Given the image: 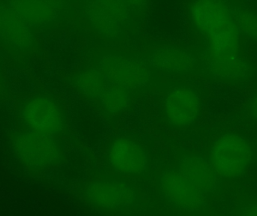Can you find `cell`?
<instances>
[{
    "instance_id": "6da1fadb",
    "label": "cell",
    "mask_w": 257,
    "mask_h": 216,
    "mask_svg": "<svg viewBox=\"0 0 257 216\" xmlns=\"http://www.w3.org/2000/svg\"><path fill=\"white\" fill-rule=\"evenodd\" d=\"M189 15L203 36L214 73L226 79L241 78L247 71L240 53L239 30L227 5L216 0L190 3Z\"/></svg>"
},
{
    "instance_id": "7a4b0ae2",
    "label": "cell",
    "mask_w": 257,
    "mask_h": 216,
    "mask_svg": "<svg viewBox=\"0 0 257 216\" xmlns=\"http://www.w3.org/2000/svg\"><path fill=\"white\" fill-rule=\"evenodd\" d=\"M93 68L133 95L149 89L155 78V71L142 55L119 50L99 51L93 58Z\"/></svg>"
},
{
    "instance_id": "3957f363",
    "label": "cell",
    "mask_w": 257,
    "mask_h": 216,
    "mask_svg": "<svg viewBox=\"0 0 257 216\" xmlns=\"http://www.w3.org/2000/svg\"><path fill=\"white\" fill-rule=\"evenodd\" d=\"M134 1L96 0L80 2V15L84 22L100 37L120 42L127 36L140 6Z\"/></svg>"
},
{
    "instance_id": "277c9868",
    "label": "cell",
    "mask_w": 257,
    "mask_h": 216,
    "mask_svg": "<svg viewBox=\"0 0 257 216\" xmlns=\"http://www.w3.org/2000/svg\"><path fill=\"white\" fill-rule=\"evenodd\" d=\"M17 161L32 173H40L55 167L63 159L64 147L58 137L30 130L15 133L9 141Z\"/></svg>"
},
{
    "instance_id": "5b68a950",
    "label": "cell",
    "mask_w": 257,
    "mask_h": 216,
    "mask_svg": "<svg viewBox=\"0 0 257 216\" xmlns=\"http://www.w3.org/2000/svg\"><path fill=\"white\" fill-rule=\"evenodd\" d=\"M81 196L93 209L108 214H121L139 204V190L133 184L117 178L105 177L87 184Z\"/></svg>"
},
{
    "instance_id": "8992f818",
    "label": "cell",
    "mask_w": 257,
    "mask_h": 216,
    "mask_svg": "<svg viewBox=\"0 0 257 216\" xmlns=\"http://www.w3.org/2000/svg\"><path fill=\"white\" fill-rule=\"evenodd\" d=\"M252 157V147L247 139L238 133L229 132L213 143L208 161L217 176L232 179L247 172Z\"/></svg>"
},
{
    "instance_id": "52a82bcc",
    "label": "cell",
    "mask_w": 257,
    "mask_h": 216,
    "mask_svg": "<svg viewBox=\"0 0 257 216\" xmlns=\"http://www.w3.org/2000/svg\"><path fill=\"white\" fill-rule=\"evenodd\" d=\"M74 84L83 96L97 104L108 114L121 113L132 102L131 93L111 82L93 68L78 72Z\"/></svg>"
},
{
    "instance_id": "ba28073f",
    "label": "cell",
    "mask_w": 257,
    "mask_h": 216,
    "mask_svg": "<svg viewBox=\"0 0 257 216\" xmlns=\"http://www.w3.org/2000/svg\"><path fill=\"white\" fill-rule=\"evenodd\" d=\"M162 198L181 212L193 213L203 207L207 196L176 167L163 170L156 181Z\"/></svg>"
},
{
    "instance_id": "9c48e42d",
    "label": "cell",
    "mask_w": 257,
    "mask_h": 216,
    "mask_svg": "<svg viewBox=\"0 0 257 216\" xmlns=\"http://www.w3.org/2000/svg\"><path fill=\"white\" fill-rule=\"evenodd\" d=\"M21 116L27 129L44 135L58 137L66 126L63 108L48 96H35L26 102Z\"/></svg>"
},
{
    "instance_id": "30bf717a",
    "label": "cell",
    "mask_w": 257,
    "mask_h": 216,
    "mask_svg": "<svg viewBox=\"0 0 257 216\" xmlns=\"http://www.w3.org/2000/svg\"><path fill=\"white\" fill-rule=\"evenodd\" d=\"M107 161L113 171L128 177H140L149 170L146 151L128 137H117L111 142L107 150Z\"/></svg>"
},
{
    "instance_id": "8fae6325",
    "label": "cell",
    "mask_w": 257,
    "mask_h": 216,
    "mask_svg": "<svg viewBox=\"0 0 257 216\" xmlns=\"http://www.w3.org/2000/svg\"><path fill=\"white\" fill-rule=\"evenodd\" d=\"M166 122L175 128H182L195 122L201 110L197 93L187 86H178L171 90L163 103Z\"/></svg>"
},
{
    "instance_id": "7c38bea8",
    "label": "cell",
    "mask_w": 257,
    "mask_h": 216,
    "mask_svg": "<svg viewBox=\"0 0 257 216\" xmlns=\"http://www.w3.org/2000/svg\"><path fill=\"white\" fill-rule=\"evenodd\" d=\"M177 169L208 197L216 190L218 176L208 160L200 155L184 153L178 157Z\"/></svg>"
},
{
    "instance_id": "4fadbf2b",
    "label": "cell",
    "mask_w": 257,
    "mask_h": 216,
    "mask_svg": "<svg viewBox=\"0 0 257 216\" xmlns=\"http://www.w3.org/2000/svg\"><path fill=\"white\" fill-rule=\"evenodd\" d=\"M142 56L153 70L170 75L188 73L193 65V60L188 53L175 47L154 48Z\"/></svg>"
},
{
    "instance_id": "5bb4252c",
    "label": "cell",
    "mask_w": 257,
    "mask_h": 216,
    "mask_svg": "<svg viewBox=\"0 0 257 216\" xmlns=\"http://www.w3.org/2000/svg\"><path fill=\"white\" fill-rule=\"evenodd\" d=\"M239 216H257V200L244 203L240 209Z\"/></svg>"
},
{
    "instance_id": "9a60e30c",
    "label": "cell",
    "mask_w": 257,
    "mask_h": 216,
    "mask_svg": "<svg viewBox=\"0 0 257 216\" xmlns=\"http://www.w3.org/2000/svg\"><path fill=\"white\" fill-rule=\"evenodd\" d=\"M248 114L252 119L257 120V95L252 99L249 104Z\"/></svg>"
}]
</instances>
